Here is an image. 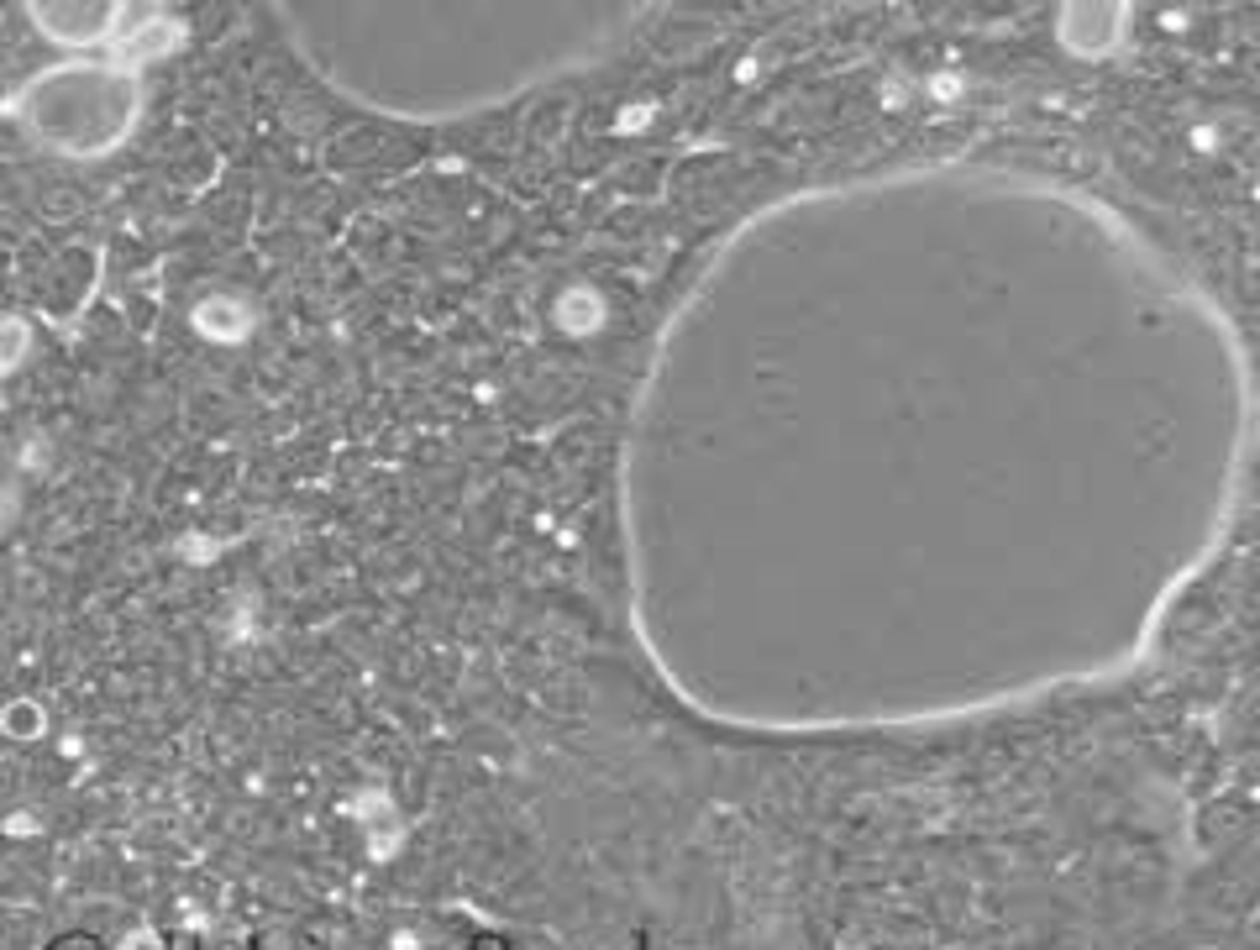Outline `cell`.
Segmentation results:
<instances>
[{
	"label": "cell",
	"instance_id": "1",
	"mask_svg": "<svg viewBox=\"0 0 1260 950\" xmlns=\"http://www.w3.org/2000/svg\"><path fill=\"white\" fill-rule=\"evenodd\" d=\"M22 353V332L16 326H0V368H11V357Z\"/></svg>",
	"mask_w": 1260,
	"mask_h": 950
}]
</instances>
